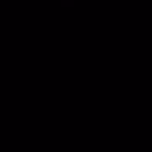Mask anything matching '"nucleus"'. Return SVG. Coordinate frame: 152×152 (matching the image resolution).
Listing matches in <instances>:
<instances>
[]
</instances>
